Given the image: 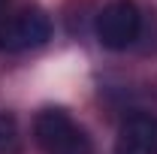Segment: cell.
Segmentation results:
<instances>
[{
  "instance_id": "obj_3",
  "label": "cell",
  "mask_w": 157,
  "mask_h": 154,
  "mask_svg": "<svg viewBox=\"0 0 157 154\" xmlns=\"http://www.w3.org/2000/svg\"><path fill=\"white\" fill-rule=\"evenodd\" d=\"M142 27V15H139L136 3L130 0H115L109 6H103V12L97 15V39L103 48L109 52H124L130 48L139 37Z\"/></svg>"
},
{
  "instance_id": "obj_4",
  "label": "cell",
  "mask_w": 157,
  "mask_h": 154,
  "mask_svg": "<svg viewBox=\"0 0 157 154\" xmlns=\"http://www.w3.org/2000/svg\"><path fill=\"white\" fill-rule=\"evenodd\" d=\"M115 154H157V118L148 112L127 115L118 127Z\"/></svg>"
},
{
  "instance_id": "obj_6",
  "label": "cell",
  "mask_w": 157,
  "mask_h": 154,
  "mask_svg": "<svg viewBox=\"0 0 157 154\" xmlns=\"http://www.w3.org/2000/svg\"><path fill=\"white\" fill-rule=\"evenodd\" d=\"M0 9H3V0H0Z\"/></svg>"
},
{
  "instance_id": "obj_1",
  "label": "cell",
  "mask_w": 157,
  "mask_h": 154,
  "mask_svg": "<svg viewBox=\"0 0 157 154\" xmlns=\"http://www.w3.org/2000/svg\"><path fill=\"white\" fill-rule=\"evenodd\" d=\"M33 136L45 154H94L88 133L63 109H42L33 121Z\"/></svg>"
},
{
  "instance_id": "obj_5",
  "label": "cell",
  "mask_w": 157,
  "mask_h": 154,
  "mask_svg": "<svg viewBox=\"0 0 157 154\" xmlns=\"http://www.w3.org/2000/svg\"><path fill=\"white\" fill-rule=\"evenodd\" d=\"M0 154H18V127L9 115H0Z\"/></svg>"
},
{
  "instance_id": "obj_2",
  "label": "cell",
  "mask_w": 157,
  "mask_h": 154,
  "mask_svg": "<svg viewBox=\"0 0 157 154\" xmlns=\"http://www.w3.org/2000/svg\"><path fill=\"white\" fill-rule=\"evenodd\" d=\"M52 39V21L42 9H21L0 21V52L18 55L39 48Z\"/></svg>"
}]
</instances>
